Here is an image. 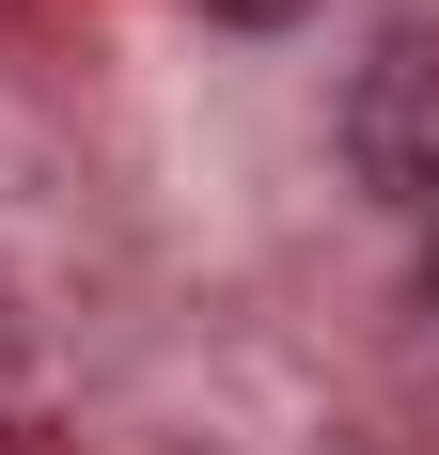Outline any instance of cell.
<instances>
[{"label": "cell", "mask_w": 439, "mask_h": 455, "mask_svg": "<svg viewBox=\"0 0 439 455\" xmlns=\"http://www.w3.org/2000/svg\"><path fill=\"white\" fill-rule=\"evenodd\" d=\"M346 157H361V188L439 220V32H377V63L346 79Z\"/></svg>", "instance_id": "cell-1"}, {"label": "cell", "mask_w": 439, "mask_h": 455, "mask_svg": "<svg viewBox=\"0 0 439 455\" xmlns=\"http://www.w3.org/2000/svg\"><path fill=\"white\" fill-rule=\"evenodd\" d=\"M220 16H299V0H220Z\"/></svg>", "instance_id": "cell-2"}]
</instances>
